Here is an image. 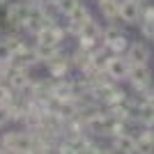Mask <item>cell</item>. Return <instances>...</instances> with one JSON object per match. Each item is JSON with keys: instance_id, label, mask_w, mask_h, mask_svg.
<instances>
[{"instance_id": "6da1fadb", "label": "cell", "mask_w": 154, "mask_h": 154, "mask_svg": "<svg viewBox=\"0 0 154 154\" xmlns=\"http://www.w3.org/2000/svg\"><path fill=\"white\" fill-rule=\"evenodd\" d=\"M2 152H14V154H30L32 152V136L30 131H5L0 136Z\"/></svg>"}, {"instance_id": "7a4b0ae2", "label": "cell", "mask_w": 154, "mask_h": 154, "mask_svg": "<svg viewBox=\"0 0 154 154\" xmlns=\"http://www.w3.org/2000/svg\"><path fill=\"white\" fill-rule=\"evenodd\" d=\"M46 71L51 74V76L55 78H64V76H71V71H74V67H71V58H69V51L64 48V44L58 48V53L53 55V58H48L44 62Z\"/></svg>"}, {"instance_id": "3957f363", "label": "cell", "mask_w": 154, "mask_h": 154, "mask_svg": "<svg viewBox=\"0 0 154 154\" xmlns=\"http://www.w3.org/2000/svg\"><path fill=\"white\" fill-rule=\"evenodd\" d=\"M127 81H129V85L134 88V92H140V94H145V92H147L149 88L154 85L149 64H131Z\"/></svg>"}, {"instance_id": "277c9868", "label": "cell", "mask_w": 154, "mask_h": 154, "mask_svg": "<svg viewBox=\"0 0 154 154\" xmlns=\"http://www.w3.org/2000/svg\"><path fill=\"white\" fill-rule=\"evenodd\" d=\"M129 69H131V62L127 60V55H110L108 64H106V74H108L115 83H124L129 78Z\"/></svg>"}, {"instance_id": "5b68a950", "label": "cell", "mask_w": 154, "mask_h": 154, "mask_svg": "<svg viewBox=\"0 0 154 154\" xmlns=\"http://www.w3.org/2000/svg\"><path fill=\"white\" fill-rule=\"evenodd\" d=\"M145 2H136V0H124L120 5V21L122 26H138L140 23V12Z\"/></svg>"}, {"instance_id": "8992f818", "label": "cell", "mask_w": 154, "mask_h": 154, "mask_svg": "<svg viewBox=\"0 0 154 154\" xmlns=\"http://www.w3.org/2000/svg\"><path fill=\"white\" fill-rule=\"evenodd\" d=\"M110 147H113V152L136 154V152H138V138H136L134 134L124 131V134H117V136L110 138Z\"/></svg>"}, {"instance_id": "52a82bcc", "label": "cell", "mask_w": 154, "mask_h": 154, "mask_svg": "<svg viewBox=\"0 0 154 154\" xmlns=\"http://www.w3.org/2000/svg\"><path fill=\"white\" fill-rule=\"evenodd\" d=\"M127 60L131 64H149V58H152V51L145 42H131L127 48Z\"/></svg>"}, {"instance_id": "ba28073f", "label": "cell", "mask_w": 154, "mask_h": 154, "mask_svg": "<svg viewBox=\"0 0 154 154\" xmlns=\"http://www.w3.org/2000/svg\"><path fill=\"white\" fill-rule=\"evenodd\" d=\"M12 67H16V69H32L35 64H39L37 55H35V48L32 46H23L21 51H16L12 55Z\"/></svg>"}, {"instance_id": "9c48e42d", "label": "cell", "mask_w": 154, "mask_h": 154, "mask_svg": "<svg viewBox=\"0 0 154 154\" xmlns=\"http://www.w3.org/2000/svg\"><path fill=\"white\" fill-rule=\"evenodd\" d=\"M101 35H103V26L94 19V16H90V19L83 23V28H81V32H78L76 39H101Z\"/></svg>"}, {"instance_id": "30bf717a", "label": "cell", "mask_w": 154, "mask_h": 154, "mask_svg": "<svg viewBox=\"0 0 154 154\" xmlns=\"http://www.w3.org/2000/svg\"><path fill=\"white\" fill-rule=\"evenodd\" d=\"M97 7H99V12H101L103 21L120 23V26H122V21H120V5H117L115 0H101V2H97Z\"/></svg>"}, {"instance_id": "8fae6325", "label": "cell", "mask_w": 154, "mask_h": 154, "mask_svg": "<svg viewBox=\"0 0 154 154\" xmlns=\"http://www.w3.org/2000/svg\"><path fill=\"white\" fill-rule=\"evenodd\" d=\"M136 122L143 124V127H149L154 122V103L149 99H143L138 106H136Z\"/></svg>"}, {"instance_id": "7c38bea8", "label": "cell", "mask_w": 154, "mask_h": 154, "mask_svg": "<svg viewBox=\"0 0 154 154\" xmlns=\"http://www.w3.org/2000/svg\"><path fill=\"white\" fill-rule=\"evenodd\" d=\"M62 46V44H60ZM60 46H55V44H42V42H35L32 44V48H35V55H37V60H39V64H44L48 58H53L55 53H58V48Z\"/></svg>"}, {"instance_id": "4fadbf2b", "label": "cell", "mask_w": 154, "mask_h": 154, "mask_svg": "<svg viewBox=\"0 0 154 154\" xmlns=\"http://www.w3.org/2000/svg\"><path fill=\"white\" fill-rule=\"evenodd\" d=\"M2 39L7 42V46H9V48H12L14 53H16V51H21L23 46H28L26 35H23L21 30H9L7 35H2Z\"/></svg>"}, {"instance_id": "5bb4252c", "label": "cell", "mask_w": 154, "mask_h": 154, "mask_svg": "<svg viewBox=\"0 0 154 154\" xmlns=\"http://www.w3.org/2000/svg\"><path fill=\"white\" fill-rule=\"evenodd\" d=\"M136 138H138V152H143V154L154 152V131L149 127H145V131L138 134Z\"/></svg>"}, {"instance_id": "9a60e30c", "label": "cell", "mask_w": 154, "mask_h": 154, "mask_svg": "<svg viewBox=\"0 0 154 154\" xmlns=\"http://www.w3.org/2000/svg\"><path fill=\"white\" fill-rule=\"evenodd\" d=\"M129 44H131V42H129V37H127V32H124L122 37H117V39H113V42H110V44L106 46V48H108L110 53H115V55H124V53H127V48H129Z\"/></svg>"}, {"instance_id": "2e32d148", "label": "cell", "mask_w": 154, "mask_h": 154, "mask_svg": "<svg viewBox=\"0 0 154 154\" xmlns=\"http://www.w3.org/2000/svg\"><path fill=\"white\" fill-rule=\"evenodd\" d=\"M78 2H81V0H58L55 9H58V14L62 16V19H67V16L74 12V7H76Z\"/></svg>"}, {"instance_id": "e0dca14e", "label": "cell", "mask_w": 154, "mask_h": 154, "mask_svg": "<svg viewBox=\"0 0 154 154\" xmlns=\"http://www.w3.org/2000/svg\"><path fill=\"white\" fill-rule=\"evenodd\" d=\"M140 35L143 39H147V42H154V21H147V19H140Z\"/></svg>"}, {"instance_id": "ac0fdd59", "label": "cell", "mask_w": 154, "mask_h": 154, "mask_svg": "<svg viewBox=\"0 0 154 154\" xmlns=\"http://www.w3.org/2000/svg\"><path fill=\"white\" fill-rule=\"evenodd\" d=\"M12 55H14V51L7 46L5 39L0 37V62H2V64H9V62H12Z\"/></svg>"}, {"instance_id": "d6986e66", "label": "cell", "mask_w": 154, "mask_h": 154, "mask_svg": "<svg viewBox=\"0 0 154 154\" xmlns=\"http://www.w3.org/2000/svg\"><path fill=\"white\" fill-rule=\"evenodd\" d=\"M12 122V113H9V106L7 103H0V129L7 127Z\"/></svg>"}, {"instance_id": "ffe728a7", "label": "cell", "mask_w": 154, "mask_h": 154, "mask_svg": "<svg viewBox=\"0 0 154 154\" xmlns=\"http://www.w3.org/2000/svg\"><path fill=\"white\" fill-rule=\"evenodd\" d=\"M140 19H147V21H154V5H152V2H145V5H143Z\"/></svg>"}, {"instance_id": "44dd1931", "label": "cell", "mask_w": 154, "mask_h": 154, "mask_svg": "<svg viewBox=\"0 0 154 154\" xmlns=\"http://www.w3.org/2000/svg\"><path fill=\"white\" fill-rule=\"evenodd\" d=\"M136 2H147V0H136Z\"/></svg>"}, {"instance_id": "7402d4cb", "label": "cell", "mask_w": 154, "mask_h": 154, "mask_svg": "<svg viewBox=\"0 0 154 154\" xmlns=\"http://www.w3.org/2000/svg\"><path fill=\"white\" fill-rule=\"evenodd\" d=\"M30 2H39V0H30Z\"/></svg>"}, {"instance_id": "603a6c76", "label": "cell", "mask_w": 154, "mask_h": 154, "mask_svg": "<svg viewBox=\"0 0 154 154\" xmlns=\"http://www.w3.org/2000/svg\"><path fill=\"white\" fill-rule=\"evenodd\" d=\"M0 152H2V145H0Z\"/></svg>"}]
</instances>
